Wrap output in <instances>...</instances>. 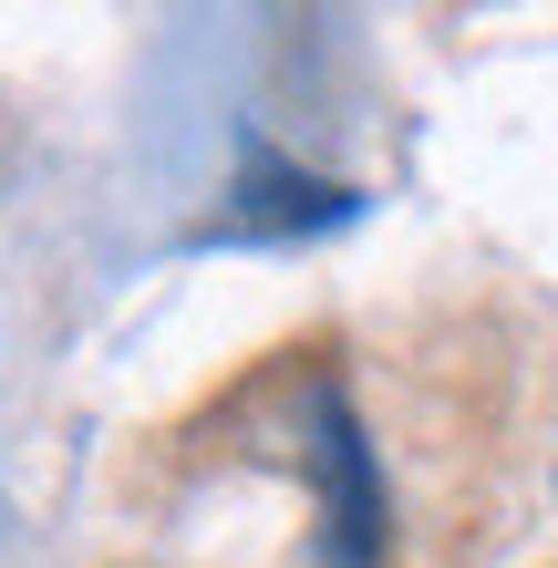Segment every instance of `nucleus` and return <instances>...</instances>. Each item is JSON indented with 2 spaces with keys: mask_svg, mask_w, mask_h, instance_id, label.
<instances>
[{
  "mask_svg": "<svg viewBox=\"0 0 558 568\" xmlns=\"http://www.w3.org/2000/svg\"><path fill=\"white\" fill-rule=\"evenodd\" d=\"M248 155V176H239V217L227 227H332L352 217V186H321V176H290V165H270V145H239Z\"/></svg>",
  "mask_w": 558,
  "mask_h": 568,
  "instance_id": "nucleus-1",
  "label": "nucleus"
}]
</instances>
